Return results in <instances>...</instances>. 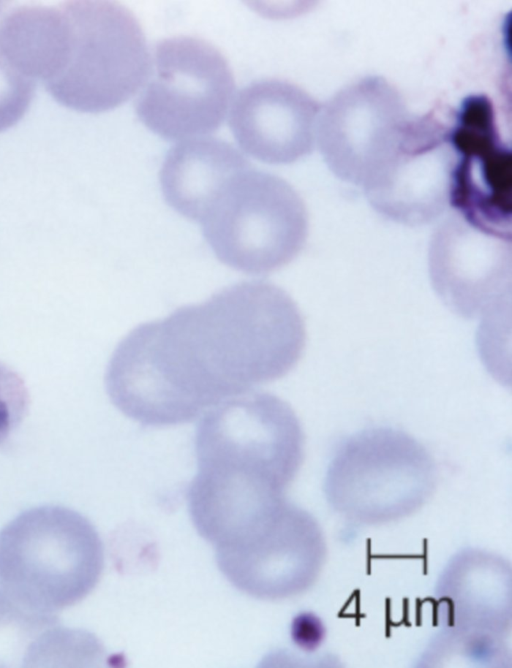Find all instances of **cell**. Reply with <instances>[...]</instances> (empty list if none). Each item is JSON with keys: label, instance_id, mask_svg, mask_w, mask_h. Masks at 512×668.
Returning a JSON list of instances; mask_svg holds the SVG:
<instances>
[{"label": "cell", "instance_id": "cell-1", "mask_svg": "<svg viewBox=\"0 0 512 668\" xmlns=\"http://www.w3.org/2000/svg\"><path fill=\"white\" fill-rule=\"evenodd\" d=\"M197 473L187 492L195 528L218 533L283 500L304 456L291 406L270 393L242 394L210 409L195 434Z\"/></svg>", "mask_w": 512, "mask_h": 668}, {"label": "cell", "instance_id": "cell-2", "mask_svg": "<svg viewBox=\"0 0 512 668\" xmlns=\"http://www.w3.org/2000/svg\"><path fill=\"white\" fill-rule=\"evenodd\" d=\"M104 565L101 539L82 514L44 505L0 531V587L22 607L52 614L84 599Z\"/></svg>", "mask_w": 512, "mask_h": 668}, {"label": "cell", "instance_id": "cell-3", "mask_svg": "<svg viewBox=\"0 0 512 668\" xmlns=\"http://www.w3.org/2000/svg\"><path fill=\"white\" fill-rule=\"evenodd\" d=\"M198 222L220 262L252 275L290 263L308 235L307 210L297 191L251 165L223 183Z\"/></svg>", "mask_w": 512, "mask_h": 668}, {"label": "cell", "instance_id": "cell-4", "mask_svg": "<svg viewBox=\"0 0 512 668\" xmlns=\"http://www.w3.org/2000/svg\"><path fill=\"white\" fill-rule=\"evenodd\" d=\"M68 23L63 64L44 86L61 105L85 113L111 110L143 86L151 55L143 30L114 1L61 2Z\"/></svg>", "mask_w": 512, "mask_h": 668}, {"label": "cell", "instance_id": "cell-5", "mask_svg": "<svg viewBox=\"0 0 512 668\" xmlns=\"http://www.w3.org/2000/svg\"><path fill=\"white\" fill-rule=\"evenodd\" d=\"M436 484L435 461L419 441L402 430L374 427L339 445L327 468L324 493L346 520L379 525L415 513Z\"/></svg>", "mask_w": 512, "mask_h": 668}, {"label": "cell", "instance_id": "cell-6", "mask_svg": "<svg viewBox=\"0 0 512 668\" xmlns=\"http://www.w3.org/2000/svg\"><path fill=\"white\" fill-rule=\"evenodd\" d=\"M235 82L223 54L206 40L159 41L135 103L140 121L169 140L206 136L222 124Z\"/></svg>", "mask_w": 512, "mask_h": 668}, {"label": "cell", "instance_id": "cell-7", "mask_svg": "<svg viewBox=\"0 0 512 668\" xmlns=\"http://www.w3.org/2000/svg\"><path fill=\"white\" fill-rule=\"evenodd\" d=\"M220 571L240 591L279 600L310 588L326 543L315 518L286 499L266 519L217 546Z\"/></svg>", "mask_w": 512, "mask_h": 668}, {"label": "cell", "instance_id": "cell-8", "mask_svg": "<svg viewBox=\"0 0 512 668\" xmlns=\"http://www.w3.org/2000/svg\"><path fill=\"white\" fill-rule=\"evenodd\" d=\"M453 152L449 205L484 232L511 238L512 153L499 132L491 99L471 94L448 126Z\"/></svg>", "mask_w": 512, "mask_h": 668}, {"label": "cell", "instance_id": "cell-9", "mask_svg": "<svg viewBox=\"0 0 512 668\" xmlns=\"http://www.w3.org/2000/svg\"><path fill=\"white\" fill-rule=\"evenodd\" d=\"M410 116L391 83L368 76L320 106L315 143L333 174L362 187L394 151Z\"/></svg>", "mask_w": 512, "mask_h": 668}, {"label": "cell", "instance_id": "cell-10", "mask_svg": "<svg viewBox=\"0 0 512 668\" xmlns=\"http://www.w3.org/2000/svg\"><path fill=\"white\" fill-rule=\"evenodd\" d=\"M452 163L448 127L430 115L410 116L396 148L362 189L386 219L424 225L449 206Z\"/></svg>", "mask_w": 512, "mask_h": 668}, {"label": "cell", "instance_id": "cell-11", "mask_svg": "<svg viewBox=\"0 0 512 668\" xmlns=\"http://www.w3.org/2000/svg\"><path fill=\"white\" fill-rule=\"evenodd\" d=\"M428 268L436 294L463 318H483L510 307L509 237L477 229L455 213L431 236Z\"/></svg>", "mask_w": 512, "mask_h": 668}, {"label": "cell", "instance_id": "cell-12", "mask_svg": "<svg viewBox=\"0 0 512 668\" xmlns=\"http://www.w3.org/2000/svg\"><path fill=\"white\" fill-rule=\"evenodd\" d=\"M319 110V103L299 86L263 79L237 93L229 125L248 155L269 164H289L312 151Z\"/></svg>", "mask_w": 512, "mask_h": 668}, {"label": "cell", "instance_id": "cell-13", "mask_svg": "<svg viewBox=\"0 0 512 668\" xmlns=\"http://www.w3.org/2000/svg\"><path fill=\"white\" fill-rule=\"evenodd\" d=\"M443 630L507 638L511 629V567L496 554L469 549L448 562L436 586Z\"/></svg>", "mask_w": 512, "mask_h": 668}, {"label": "cell", "instance_id": "cell-14", "mask_svg": "<svg viewBox=\"0 0 512 668\" xmlns=\"http://www.w3.org/2000/svg\"><path fill=\"white\" fill-rule=\"evenodd\" d=\"M250 162L224 140L201 136L173 146L160 170L165 201L182 216L198 221L214 194Z\"/></svg>", "mask_w": 512, "mask_h": 668}, {"label": "cell", "instance_id": "cell-15", "mask_svg": "<svg viewBox=\"0 0 512 668\" xmlns=\"http://www.w3.org/2000/svg\"><path fill=\"white\" fill-rule=\"evenodd\" d=\"M67 43L68 23L61 3L6 6L0 15V53L34 82L46 84L58 73Z\"/></svg>", "mask_w": 512, "mask_h": 668}, {"label": "cell", "instance_id": "cell-16", "mask_svg": "<svg viewBox=\"0 0 512 668\" xmlns=\"http://www.w3.org/2000/svg\"><path fill=\"white\" fill-rule=\"evenodd\" d=\"M67 632L55 617L28 610L0 591V666L27 662L28 647L67 640Z\"/></svg>", "mask_w": 512, "mask_h": 668}, {"label": "cell", "instance_id": "cell-17", "mask_svg": "<svg viewBox=\"0 0 512 668\" xmlns=\"http://www.w3.org/2000/svg\"><path fill=\"white\" fill-rule=\"evenodd\" d=\"M464 662V666H505L510 662V650L503 638L455 634L442 630L425 649L422 666H450Z\"/></svg>", "mask_w": 512, "mask_h": 668}, {"label": "cell", "instance_id": "cell-18", "mask_svg": "<svg viewBox=\"0 0 512 668\" xmlns=\"http://www.w3.org/2000/svg\"><path fill=\"white\" fill-rule=\"evenodd\" d=\"M36 82L12 67L0 53V132L17 124L27 112Z\"/></svg>", "mask_w": 512, "mask_h": 668}, {"label": "cell", "instance_id": "cell-19", "mask_svg": "<svg viewBox=\"0 0 512 668\" xmlns=\"http://www.w3.org/2000/svg\"><path fill=\"white\" fill-rule=\"evenodd\" d=\"M29 407L24 380L0 361V446L15 432Z\"/></svg>", "mask_w": 512, "mask_h": 668}, {"label": "cell", "instance_id": "cell-20", "mask_svg": "<svg viewBox=\"0 0 512 668\" xmlns=\"http://www.w3.org/2000/svg\"><path fill=\"white\" fill-rule=\"evenodd\" d=\"M292 633L294 641L301 648L313 651L325 640L326 628L317 615L303 613L294 620Z\"/></svg>", "mask_w": 512, "mask_h": 668}, {"label": "cell", "instance_id": "cell-21", "mask_svg": "<svg viewBox=\"0 0 512 668\" xmlns=\"http://www.w3.org/2000/svg\"><path fill=\"white\" fill-rule=\"evenodd\" d=\"M7 4H8L7 2L0 1V15L4 11V9L6 8Z\"/></svg>", "mask_w": 512, "mask_h": 668}]
</instances>
